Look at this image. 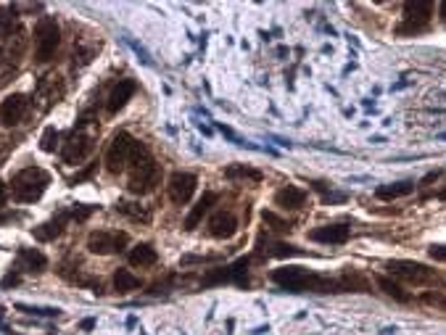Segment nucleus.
<instances>
[{"instance_id": "obj_1", "label": "nucleus", "mask_w": 446, "mask_h": 335, "mask_svg": "<svg viewBox=\"0 0 446 335\" xmlns=\"http://www.w3.org/2000/svg\"><path fill=\"white\" fill-rule=\"evenodd\" d=\"M272 280L277 285H283L291 293H301V290H314V293H338L341 283L330 278H322L314 275L312 269L304 266H283V269H274Z\"/></svg>"}, {"instance_id": "obj_2", "label": "nucleus", "mask_w": 446, "mask_h": 335, "mask_svg": "<svg viewBox=\"0 0 446 335\" xmlns=\"http://www.w3.org/2000/svg\"><path fill=\"white\" fill-rule=\"evenodd\" d=\"M127 169H130V185L127 187H130L132 196H146V193H151L153 187L159 185V164L153 162V156L140 140L135 143V150H132V159H130Z\"/></svg>"}, {"instance_id": "obj_3", "label": "nucleus", "mask_w": 446, "mask_h": 335, "mask_svg": "<svg viewBox=\"0 0 446 335\" xmlns=\"http://www.w3.org/2000/svg\"><path fill=\"white\" fill-rule=\"evenodd\" d=\"M48 185H50V174H48L46 169L27 166V169L13 174V180H11L13 201H19V204H34V201L48 190Z\"/></svg>"}, {"instance_id": "obj_4", "label": "nucleus", "mask_w": 446, "mask_h": 335, "mask_svg": "<svg viewBox=\"0 0 446 335\" xmlns=\"http://www.w3.org/2000/svg\"><path fill=\"white\" fill-rule=\"evenodd\" d=\"M431 16H433V3L431 0H414V3H407L404 6V19L396 27V35L407 37V35H420L428 29L431 24Z\"/></svg>"}, {"instance_id": "obj_5", "label": "nucleus", "mask_w": 446, "mask_h": 335, "mask_svg": "<svg viewBox=\"0 0 446 335\" xmlns=\"http://www.w3.org/2000/svg\"><path fill=\"white\" fill-rule=\"evenodd\" d=\"M135 143L137 140L130 135V132H116L111 143H109V150H106V169L111 174H119L125 172L127 166H130V159H132V150H135Z\"/></svg>"}, {"instance_id": "obj_6", "label": "nucleus", "mask_w": 446, "mask_h": 335, "mask_svg": "<svg viewBox=\"0 0 446 335\" xmlns=\"http://www.w3.org/2000/svg\"><path fill=\"white\" fill-rule=\"evenodd\" d=\"M58 43H61V32H58L56 19H40L34 27V61L46 64L56 56Z\"/></svg>"}, {"instance_id": "obj_7", "label": "nucleus", "mask_w": 446, "mask_h": 335, "mask_svg": "<svg viewBox=\"0 0 446 335\" xmlns=\"http://www.w3.org/2000/svg\"><path fill=\"white\" fill-rule=\"evenodd\" d=\"M393 278L399 280H407L412 285H428V283H433L435 280V269H428L425 264L420 262H407V259H393L386 264Z\"/></svg>"}, {"instance_id": "obj_8", "label": "nucleus", "mask_w": 446, "mask_h": 335, "mask_svg": "<svg viewBox=\"0 0 446 335\" xmlns=\"http://www.w3.org/2000/svg\"><path fill=\"white\" fill-rule=\"evenodd\" d=\"M127 245V232L119 230H95L88 235V251L98 256L119 254Z\"/></svg>"}, {"instance_id": "obj_9", "label": "nucleus", "mask_w": 446, "mask_h": 335, "mask_svg": "<svg viewBox=\"0 0 446 335\" xmlns=\"http://www.w3.org/2000/svg\"><path fill=\"white\" fill-rule=\"evenodd\" d=\"M95 148V138H92L90 132H82V129H74L69 140L64 143V148H61V156H64V162L71 164V166H77L82 164L88 156L92 153Z\"/></svg>"}, {"instance_id": "obj_10", "label": "nucleus", "mask_w": 446, "mask_h": 335, "mask_svg": "<svg viewBox=\"0 0 446 335\" xmlns=\"http://www.w3.org/2000/svg\"><path fill=\"white\" fill-rule=\"evenodd\" d=\"M64 95H67V85H64V77L61 74H46L40 85H37V90H34V101L40 104V111H48V108H53L58 101H64Z\"/></svg>"}, {"instance_id": "obj_11", "label": "nucleus", "mask_w": 446, "mask_h": 335, "mask_svg": "<svg viewBox=\"0 0 446 335\" xmlns=\"http://www.w3.org/2000/svg\"><path fill=\"white\" fill-rule=\"evenodd\" d=\"M29 111V98L22 93H13L8 95L3 104H0V124H6V127H13V124H19L24 116Z\"/></svg>"}, {"instance_id": "obj_12", "label": "nucleus", "mask_w": 446, "mask_h": 335, "mask_svg": "<svg viewBox=\"0 0 446 335\" xmlns=\"http://www.w3.org/2000/svg\"><path fill=\"white\" fill-rule=\"evenodd\" d=\"M24 50H27V32H24L22 27H16L11 35L0 37V61L16 66L19 58L24 56Z\"/></svg>"}, {"instance_id": "obj_13", "label": "nucleus", "mask_w": 446, "mask_h": 335, "mask_svg": "<svg viewBox=\"0 0 446 335\" xmlns=\"http://www.w3.org/2000/svg\"><path fill=\"white\" fill-rule=\"evenodd\" d=\"M195 185H198V180H195V174L190 172H174L169 177V198L177 204V206H185L195 193Z\"/></svg>"}, {"instance_id": "obj_14", "label": "nucleus", "mask_w": 446, "mask_h": 335, "mask_svg": "<svg viewBox=\"0 0 446 335\" xmlns=\"http://www.w3.org/2000/svg\"><path fill=\"white\" fill-rule=\"evenodd\" d=\"M238 232V220L232 211H217L211 220H209V235L219 238V241H228Z\"/></svg>"}, {"instance_id": "obj_15", "label": "nucleus", "mask_w": 446, "mask_h": 335, "mask_svg": "<svg viewBox=\"0 0 446 335\" xmlns=\"http://www.w3.org/2000/svg\"><path fill=\"white\" fill-rule=\"evenodd\" d=\"M349 227L346 224H322L309 232V241L314 243H328V245H341L349 241Z\"/></svg>"}, {"instance_id": "obj_16", "label": "nucleus", "mask_w": 446, "mask_h": 335, "mask_svg": "<svg viewBox=\"0 0 446 335\" xmlns=\"http://www.w3.org/2000/svg\"><path fill=\"white\" fill-rule=\"evenodd\" d=\"M274 204L280 208H286V211H296L307 204V190H301L296 185H286L280 187L277 193H274Z\"/></svg>"}, {"instance_id": "obj_17", "label": "nucleus", "mask_w": 446, "mask_h": 335, "mask_svg": "<svg viewBox=\"0 0 446 335\" xmlns=\"http://www.w3.org/2000/svg\"><path fill=\"white\" fill-rule=\"evenodd\" d=\"M135 95V82L132 80H119L114 85V90H111V95H109V104H106V108H109V114H116L119 108H125L127 101Z\"/></svg>"}, {"instance_id": "obj_18", "label": "nucleus", "mask_w": 446, "mask_h": 335, "mask_svg": "<svg viewBox=\"0 0 446 335\" xmlns=\"http://www.w3.org/2000/svg\"><path fill=\"white\" fill-rule=\"evenodd\" d=\"M217 204V193H204V196L195 201V206L190 208V214H188V220H185V230H195L198 227V222L204 220V214L209 208Z\"/></svg>"}, {"instance_id": "obj_19", "label": "nucleus", "mask_w": 446, "mask_h": 335, "mask_svg": "<svg viewBox=\"0 0 446 335\" xmlns=\"http://www.w3.org/2000/svg\"><path fill=\"white\" fill-rule=\"evenodd\" d=\"M116 211H119V214H125L127 220L140 222V224H151V220H153V211H151L148 206H143V204H132V201H119V204H116Z\"/></svg>"}, {"instance_id": "obj_20", "label": "nucleus", "mask_w": 446, "mask_h": 335, "mask_svg": "<svg viewBox=\"0 0 446 335\" xmlns=\"http://www.w3.org/2000/svg\"><path fill=\"white\" fill-rule=\"evenodd\" d=\"M67 220H69V214H67V211H61L56 220H50V222H46V224H40V227H34L32 235L37 238V241H43V243L53 241V238H58V235L64 232V224H67Z\"/></svg>"}, {"instance_id": "obj_21", "label": "nucleus", "mask_w": 446, "mask_h": 335, "mask_svg": "<svg viewBox=\"0 0 446 335\" xmlns=\"http://www.w3.org/2000/svg\"><path fill=\"white\" fill-rule=\"evenodd\" d=\"M156 259H159V254H156V248L148 245V243H140V245H135V248L130 251V264L132 266H153Z\"/></svg>"}, {"instance_id": "obj_22", "label": "nucleus", "mask_w": 446, "mask_h": 335, "mask_svg": "<svg viewBox=\"0 0 446 335\" xmlns=\"http://www.w3.org/2000/svg\"><path fill=\"white\" fill-rule=\"evenodd\" d=\"M19 259H22L24 269H27V272H34V275H40L48 266V259L40 254V251H34V248H22V251H19Z\"/></svg>"}, {"instance_id": "obj_23", "label": "nucleus", "mask_w": 446, "mask_h": 335, "mask_svg": "<svg viewBox=\"0 0 446 335\" xmlns=\"http://www.w3.org/2000/svg\"><path fill=\"white\" fill-rule=\"evenodd\" d=\"M412 190H414V183H391V185H380L375 190V196L380 201H391V198H401V196H410Z\"/></svg>"}, {"instance_id": "obj_24", "label": "nucleus", "mask_w": 446, "mask_h": 335, "mask_svg": "<svg viewBox=\"0 0 446 335\" xmlns=\"http://www.w3.org/2000/svg\"><path fill=\"white\" fill-rule=\"evenodd\" d=\"M225 177L228 180H249V183H262V172L259 169H251L246 164H232L225 169Z\"/></svg>"}, {"instance_id": "obj_25", "label": "nucleus", "mask_w": 446, "mask_h": 335, "mask_svg": "<svg viewBox=\"0 0 446 335\" xmlns=\"http://www.w3.org/2000/svg\"><path fill=\"white\" fill-rule=\"evenodd\" d=\"M114 288L119 293H130V290H137L140 288V278H135L130 269H119L114 275Z\"/></svg>"}, {"instance_id": "obj_26", "label": "nucleus", "mask_w": 446, "mask_h": 335, "mask_svg": "<svg viewBox=\"0 0 446 335\" xmlns=\"http://www.w3.org/2000/svg\"><path fill=\"white\" fill-rule=\"evenodd\" d=\"M16 16H19L16 6H3L0 8V37L11 35L13 29H16Z\"/></svg>"}, {"instance_id": "obj_27", "label": "nucleus", "mask_w": 446, "mask_h": 335, "mask_svg": "<svg viewBox=\"0 0 446 335\" xmlns=\"http://www.w3.org/2000/svg\"><path fill=\"white\" fill-rule=\"evenodd\" d=\"M377 285L386 290L391 299L399 301V304H407V301H410V293H404V288H401L399 283H393V280H389V278H377Z\"/></svg>"}, {"instance_id": "obj_28", "label": "nucleus", "mask_w": 446, "mask_h": 335, "mask_svg": "<svg viewBox=\"0 0 446 335\" xmlns=\"http://www.w3.org/2000/svg\"><path fill=\"white\" fill-rule=\"evenodd\" d=\"M56 145H58V129L46 127L43 138H40V148L46 150V153H56Z\"/></svg>"}, {"instance_id": "obj_29", "label": "nucleus", "mask_w": 446, "mask_h": 335, "mask_svg": "<svg viewBox=\"0 0 446 335\" xmlns=\"http://www.w3.org/2000/svg\"><path fill=\"white\" fill-rule=\"evenodd\" d=\"M262 220H264V224H272V230H274V232H286V230H291V224H288L286 220H280L277 214H272V211H264Z\"/></svg>"}, {"instance_id": "obj_30", "label": "nucleus", "mask_w": 446, "mask_h": 335, "mask_svg": "<svg viewBox=\"0 0 446 335\" xmlns=\"http://www.w3.org/2000/svg\"><path fill=\"white\" fill-rule=\"evenodd\" d=\"M423 304H428V306H435V309H444V312H446V296H441V293H433V290L423 293Z\"/></svg>"}, {"instance_id": "obj_31", "label": "nucleus", "mask_w": 446, "mask_h": 335, "mask_svg": "<svg viewBox=\"0 0 446 335\" xmlns=\"http://www.w3.org/2000/svg\"><path fill=\"white\" fill-rule=\"evenodd\" d=\"M13 77H16V66H13V64H6V61H0V90H3Z\"/></svg>"}, {"instance_id": "obj_32", "label": "nucleus", "mask_w": 446, "mask_h": 335, "mask_svg": "<svg viewBox=\"0 0 446 335\" xmlns=\"http://www.w3.org/2000/svg\"><path fill=\"white\" fill-rule=\"evenodd\" d=\"M272 256H277V259H286V256H301V251H298L296 245H291V243H277L274 245Z\"/></svg>"}, {"instance_id": "obj_33", "label": "nucleus", "mask_w": 446, "mask_h": 335, "mask_svg": "<svg viewBox=\"0 0 446 335\" xmlns=\"http://www.w3.org/2000/svg\"><path fill=\"white\" fill-rule=\"evenodd\" d=\"M428 256H431L433 262H444L446 264V243L444 245H431V248H428Z\"/></svg>"}, {"instance_id": "obj_34", "label": "nucleus", "mask_w": 446, "mask_h": 335, "mask_svg": "<svg viewBox=\"0 0 446 335\" xmlns=\"http://www.w3.org/2000/svg\"><path fill=\"white\" fill-rule=\"evenodd\" d=\"M92 172H95V164H90L85 172H80V174H74L71 180H69V185H80L82 180H88V177H92Z\"/></svg>"}, {"instance_id": "obj_35", "label": "nucleus", "mask_w": 446, "mask_h": 335, "mask_svg": "<svg viewBox=\"0 0 446 335\" xmlns=\"http://www.w3.org/2000/svg\"><path fill=\"white\" fill-rule=\"evenodd\" d=\"M90 211H92L90 206H85V208H71V214H69V217H74V220H88V217H90Z\"/></svg>"}, {"instance_id": "obj_36", "label": "nucleus", "mask_w": 446, "mask_h": 335, "mask_svg": "<svg viewBox=\"0 0 446 335\" xmlns=\"http://www.w3.org/2000/svg\"><path fill=\"white\" fill-rule=\"evenodd\" d=\"M346 198V193H325V204H343Z\"/></svg>"}, {"instance_id": "obj_37", "label": "nucleus", "mask_w": 446, "mask_h": 335, "mask_svg": "<svg viewBox=\"0 0 446 335\" xmlns=\"http://www.w3.org/2000/svg\"><path fill=\"white\" fill-rule=\"evenodd\" d=\"M19 312H32V314H58V309H32V306H19Z\"/></svg>"}, {"instance_id": "obj_38", "label": "nucleus", "mask_w": 446, "mask_h": 335, "mask_svg": "<svg viewBox=\"0 0 446 335\" xmlns=\"http://www.w3.org/2000/svg\"><path fill=\"white\" fill-rule=\"evenodd\" d=\"M438 177H441V172H438V169H435V172H428L423 177V183H420V185H431V183H435Z\"/></svg>"}, {"instance_id": "obj_39", "label": "nucleus", "mask_w": 446, "mask_h": 335, "mask_svg": "<svg viewBox=\"0 0 446 335\" xmlns=\"http://www.w3.org/2000/svg\"><path fill=\"white\" fill-rule=\"evenodd\" d=\"M19 283V275H8V278L3 280V288H11V285H16Z\"/></svg>"}, {"instance_id": "obj_40", "label": "nucleus", "mask_w": 446, "mask_h": 335, "mask_svg": "<svg viewBox=\"0 0 446 335\" xmlns=\"http://www.w3.org/2000/svg\"><path fill=\"white\" fill-rule=\"evenodd\" d=\"M8 150H11V143H8V145H3V148H0V166H3V162H6V159H8Z\"/></svg>"}, {"instance_id": "obj_41", "label": "nucleus", "mask_w": 446, "mask_h": 335, "mask_svg": "<svg viewBox=\"0 0 446 335\" xmlns=\"http://www.w3.org/2000/svg\"><path fill=\"white\" fill-rule=\"evenodd\" d=\"M6 206V185H3V183H0V208Z\"/></svg>"}, {"instance_id": "obj_42", "label": "nucleus", "mask_w": 446, "mask_h": 335, "mask_svg": "<svg viewBox=\"0 0 446 335\" xmlns=\"http://www.w3.org/2000/svg\"><path fill=\"white\" fill-rule=\"evenodd\" d=\"M441 19H444V22H446V0H444V3H441Z\"/></svg>"}]
</instances>
